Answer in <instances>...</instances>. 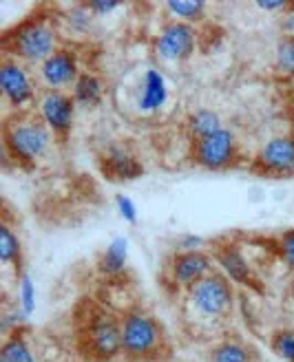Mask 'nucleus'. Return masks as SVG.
Returning a JSON list of instances; mask_svg holds the SVG:
<instances>
[{"label":"nucleus","mask_w":294,"mask_h":362,"mask_svg":"<svg viewBox=\"0 0 294 362\" xmlns=\"http://www.w3.org/2000/svg\"><path fill=\"white\" fill-rule=\"evenodd\" d=\"M3 56L23 64H43L60 49L56 18L47 11H35L3 33Z\"/></svg>","instance_id":"obj_1"},{"label":"nucleus","mask_w":294,"mask_h":362,"mask_svg":"<svg viewBox=\"0 0 294 362\" xmlns=\"http://www.w3.org/2000/svg\"><path fill=\"white\" fill-rule=\"evenodd\" d=\"M53 135L40 117L13 115L3 124V146L5 155L21 166H33L51 148Z\"/></svg>","instance_id":"obj_2"},{"label":"nucleus","mask_w":294,"mask_h":362,"mask_svg":"<svg viewBox=\"0 0 294 362\" xmlns=\"http://www.w3.org/2000/svg\"><path fill=\"white\" fill-rule=\"evenodd\" d=\"M78 347L91 362H111L122 356L120 316L104 310V307H94L91 312H86L78 332Z\"/></svg>","instance_id":"obj_3"},{"label":"nucleus","mask_w":294,"mask_h":362,"mask_svg":"<svg viewBox=\"0 0 294 362\" xmlns=\"http://www.w3.org/2000/svg\"><path fill=\"white\" fill-rule=\"evenodd\" d=\"M122 322V356L126 360L164 358L166 334L162 322L142 307H131L120 316Z\"/></svg>","instance_id":"obj_4"},{"label":"nucleus","mask_w":294,"mask_h":362,"mask_svg":"<svg viewBox=\"0 0 294 362\" xmlns=\"http://www.w3.org/2000/svg\"><path fill=\"white\" fill-rule=\"evenodd\" d=\"M186 298L191 312L197 318H204L210 322L226 320L234 312V285L222 274L219 269L210 272L199 283H195L191 289H186Z\"/></svg>","instance_id":"obj_5"},{"label":"nucleus","mask_w":294,"mask_h":362,"mask_svg":"<svg viewBox=\"0 0 294 362\" xmlns=\"http://www.w3.org/2000/svg\"><path fill=\"white\" fill-rule=\"evenodd\" d=\"M239 155L242 153H239L237 135L234 131L226 129V126L204 139L191 141V161L197 168H204L210 173L228 170L237 166Z\"/></svg>","instance_id":"obj_6"},{"label":"nucleus","mask_w":294,"mask_h":362,"mask_svg":"<svg viewBox=\"0 0 294 362\" xmlns=\"http://www.w3.org/2000/svg\"><path fill=\"white\" fill-rule=\"evenodd\" d=\"M252 173L270 179H290L294 177V133L274 135L259 151L254 153Z\"/></svg>","instance_id":"obj_7"},{"label":"nucleus","mask_w":294,"mask_h":362,"mask_svg":"<svg viewBox=\"0 0 294 362\" xmlns=\"http://www.w3.org/2000/svg\"><path fill=\"white\" fill-rule=\"evenodd\" d=\"M0 93H3L5 102L13 111L23 113L25 108H29L35 102V93H38V86H35L29 66L3 56V64H0Z\"/></svg>","instance_id":"obj_8"},{"label":"nucleus","mask_w":294,"mask_h":362,"mask_svg":"<svg viewBox=\"0 0 294 362\" xmlns=\"http://www.w3.org/2000/svg\"><path fill=\"white\" fill-rule=\"evenodd\" d=\"M153 49L162 62H186L197 49V31L193 25L171 21L159 29Z\"/></svg>","instance_id":"obj_9"},{"label":"nucleus","mask_w":294,"mask_h":362,"mask_svg":"<svg viewBox=\"0 0 294 362\" xmlns=\"http://www.w3.org/2000/svg\"><path fill=\"white\" fill-rule=\"evenodd\" d=\"M76 108V100L67 90H45L38 100V117L45 122L53 137L64 139L73 131Z\"/></svg>","instance_id":"obj_10"},{"label":"nucleus","mask_w":294,"mask_h":362,"mask_svg":"<svg viewBox=\"0 0 294 362\" xmlns=\"http://www.w3.org/2000/svg\"><path fill=\"white\" fill-rule=\"evenodd\" d=\"M38 76H40V82L45 84V90L73 88V84L82 76L78 51L69 47H60L53 56H49L38 66Z\"/></svg>","instance_id":"obj_11"},{"label":"nucleus","mask_w":294,"mask_h":362,"mask_svg":"<svg viewBox=\"0 0 294 362\" xmlns=\"http://www.w3.org/2000/svg\"><path fill=\"white\" fill-rule=\"evenodd\" d=\"M215 272V257L206 250H191V252H175L169 261V279L183 289H191L204 276Z\"/></svg>","instance_id":"obj_12"},{"label":"nucleus","mask_w":294,"mask_h":362,"mask_svg":"<svg viewBox=\"0 0 294 362\" xmlns=\"http://www.w3.org/2000/svg\"><path fill=\"white\" fill-rule=\"evenodd\" d=\"M215 263L219 267V272L232 283V285H244V287H252L254 285V274L252 267L246 259V255L242 252V247L234 243H224L213 250Z\"/></svg>","instance_id":"obj_13"},{"label":"nucleus","mask_w":294,"mask_h":362,"mask_svg":"<svg viewBox=\"0 0 294 362\" xmlns=\"http://www.w3.org/2000/svg\"><path fill=\"white\" fill-rule=\"evenodd\" d=\"M100 168L104 177L113 181H133L144 175V166L140 164V159L126 146H120V144L108 146L100 155Z\"/></svg>","instance_id":"obj_14"},{"label":"nucleus","mask_w":294,"mask_h":362,"mask_svg":"<svg viewBox=\"0 0 294 362\" xmlns=\"http://www.w3.org/2000/svg\"><path fill=\"white\" fill-rule=\"evenodd\" d=\"M169 102V86L162 71L149 69L142 78L140 93H137V108L142 113H157Z\"/></svg>","instance_id":"obj_15"},{"label":"nucleus","mask_w":294,"mask_h":362,"mask_svg":"<svg viewBox=\"0 0 294 362\" xmlns=\"http://www.w3.org/2000/svg\"><path fill=\"white\" fill-rule=\"evenodd\" d=\"M206 362H259V354L244 340L224 338L208 349Z\"/></svg>","instance_id":"obj_16"},{"label":"nucleus","mask_w":294,"mask_h":362,"mask_svg":"<svg viewBox=\"0 0 294 362\" xmlns=\"http://www.w3.org/2000/svg\"><path fill=\"white\" fill-rule=\"evenodd\" d=\"M71 95L76 100L78 106L82 108H96L102 104L104 98V82L100 76L91 74V71H82V76L78 78V82L73 84Z\"/></svg>","instance_id":"obj_17"},{"label":"nucleus","mask_w":294,"mask_h":362,"mask_svg":"<svg viewBox=\"0 0 294 362\" xmlns=\"http://www.w3.org/2000/svg\"><path fill=\"white\" fill-rule=\"evenodd\" d=\"M128 261V239L126 237H115L102 252L98 261V272L102 276H120Z\"/></svg>","instance_id":"obj_18"},{"label":"nucleus","mask_w":294,"mask_h":362,"mask_svg":"<svg viewBox=\"0 0 294 362\" xmlns=\"http://www.w3.org/2000/svg\"><path fill=\"white\" fill-rule=\"evenodd\" d=\"M224 124L219 113H215L213 108H197L186 117V133L191 137V141L195 139H204L217 131H222Z\"/></svg>","instance_id":"obj_19"},{"label":"nucleus","mask_w":294,"mask_h":362,"mask_svg":"<svg viewBox=\"0 0 294 362\" xmlns=\"http://www.w3.org/2000/svg\"><path fill=\"white\" fill-rule=\"evenodd\" d=\"M0 362H38V356L33 354L23 329H13L5 336L0 347Z\"/></svg>","instance_id":"obj_20"},{"label":"nucleus","mask_w":294,"mask_h":362,"mask_svg":"<svg viewBox=\"0 0 294 362\" xmlns=\"http://www.w3.org/2000/svg\"><path fill=\"white\" fill-rule=\"evenodd\" d=\"M164 7H166L173 21L186 23V25L201 23L206 18V9H208L204 0H169Z\"/></svg>","instance_id":"obj_21"},{"label":"nucleus","mask_w":294,"mask_h":362,"mask_svg":"<svg viewBox=\"0 0 294 362\" xmlns=\"http://www.w3.org/2000/svg\"><path fill=\"white\" fill-rule=\"evenodd\" d=\"M0 261H3V265H13L16 269L23 263L21 237L9 228V223L0 226Z\"/></svg>","instance_id":"obj_22"},{"label":"nucleus","mask_w":294,"mask_h":362,"mask_svg":"<svg viewBox=\"0 0 294 362\" xmlns=\"http://www.w3.org/2000/svg\"><path fill=\"white\" fill-rule=\"evenodd\" d=\"M274 74L281 80H294V38L281 35L274 49Z\"/></svg>","instance_id":"obj_23"},{"label":"nucleus","mask_w":294,"mask_h":362,"mask_svg":"<svg viewBox=\"0 0 294 362\" xmlns=\"http://www.w3.org/2000/svg\"><path fill=\"white\" fill-rule=\"evenodd\" d=\"M94 21H96V16L89 11V7L82 3V5H73L64 11L62 16V23L71 29V31H76V33H86L91 31V27H94Z\"/></svg>","instance_id":"obj_24"},{"label":"nucleus","mask_w":294,"mask_h":362,"mask_svg":"<svg viewBox=\"0 0 294 362\" xmlns=\"http://www.w3.org/2000/svg\"><path fill=\"white\" fill-rule=\"evenodd\" d=\"M270 349L283 362H294V329H277L270 336Z\"/></svg>","instance_id":"obj_25"},{"label":"nucleus","mask_w":294,"mask_h":362,"mask_svg":"<svg viewBox=\"0 0 294 362\" xmlns=\"http://www.w3.org/2000/svg\"><path fill=\"white\" fill-rule=\"evenodd\" d=\"M18 303L25 316L33 314L35 310V285L29 274H21V285H18Z\"/></svg>","instance_id":"obj_26"},{"label":"nucleus","mask_w":294,"mask_h":362,"mask_svg":"<svg viewBox=\"0 0 294 362\" xmlns=\"http://www.w3.org/2000/svg\"><path fill=\"white\" fill-rule=\"evenodd\" d=\"M115 206H118V212L126 223H137V206L131 197L122 194V192L115 194Z\"/></svg>","instance_id":"obj_27"},{"label":"nucleus","mask_w":294,"mask_h":362,"mask_svg":"<svg viewBox=\"0 0 294 362\" xmlns=\"http://www.w3.org/2000/svg\"><path fill=\"white\" fill-rule=\"evenodd\" d=\"M279 255L283 259V263L294 269V228L285 230L279 237Z\"/></svg>","instance_id":"obj_28"},{"label":"nucleus","mask_w":294,"mask_h":362,"mask_svg":"<svg viewBox=\"0 0 294 362\" xmlns=\"http://www.w3.org/2000/svg\"><path fill=\"white\" fill-rule=\"evenodd\" d=\"M89 7V11L94 13L96 18L100 16H108V13H113L115 9L122 7L120 0H89V3H84Z\"/></svg>","instance_id":"obj_29"},{"label":"nucleus","mask_w":294,"mask_h":362,"mask_svg":"<svg viewBox=\"0 0 294 362\" xmlns=\"http://www.w3.org/2000/svg\"><path fill=\"white\" fill-rule=\"evenodd\" d=\"M259 9H264V11H268V13H285V11H290V7L294 5L292 0H256L254 3Z\"/></svg>","instance_id":"obj_30"},{"label":"nucleus","mask_w":294,"mask_h":362,"mask_svg":"<svg viewBox=\"0 0 294 362\" xmlns=\"http://www.w3.org/2000/svg\"><path fill=\"white\" fill-rule=\"evenodd\" d=\"M204 245H206V239L195 237V234H188V237H181L179 239L177 250L179 252H191V250H204Z\"/></svg>","instance_id":"obj_31"},{"label":"nucleus","mask_w":294,"mask_h":362,"mask_svg":"<svg viewBox=\"0 0 294 362\" xmlns=\"http://www.w3.org/2000/svg\"><path fill=\"white\" fill-rule=\"evenodd\" d=\"M281 31H283V35H292L294 38V5L281 18Z\"/></svg>","instance_id":"obj_32"},{"label":"nucleus","mask_w":294,"mask_h":362,"mask_svg":"<svg viewBox=\"0 0 294 362\" xmlns=\"http://www.w3.org/2000/svg\"><path fill=\"white\" fill-rule=\"evenodd\" d=\"M288 115H290V122L294 126V93L290 95V102H288Z\"/></svg>","instance_id":"obj_33"},{"label":"nucleus","mask_w":294,"mask_h":362,"mask_svg":"<svg viewBox=\"0 0 294 362\" xmlns=\"http://www.w3.org/2000/svg\"><path fill=\"white\" fill-rule=\"evenodd\" d=\"M128 362H166L164 358H140V360H128Z\"/></svg>","instance_id":"obj_34"},{"label":"nucleus","mask_w":294,"mask_h":362,"mask_svg":"<svg viewBox=\"0 0 294 362\" xmlns=\"http://www.w3.org/2000/svg\"><path fill=\"white\" fill-rule=\"evenodd\" d=\"M179 362H181V360H179Z\"/></svg>","instance_id":"obj_35"}]
</instances>
